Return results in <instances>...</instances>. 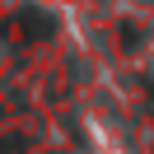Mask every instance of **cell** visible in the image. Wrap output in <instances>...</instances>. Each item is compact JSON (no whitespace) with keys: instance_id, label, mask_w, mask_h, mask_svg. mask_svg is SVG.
Here are the masks:
<instances>
[{"instance_id":"obj_1","label":"cell","mask_w":154,"mask_h":154,"mask_svg":"<svg viewBox=\"0 0 154 154\" xmlns=\"http://www.w3.org/2000/svg\"><path fill=\"white\" fill-rule=\"evenodd\" d=\"M51 33H56V19L28 5L23 14H14V23L5 28V38H51Z\"/></svg>"}]
</instances>
